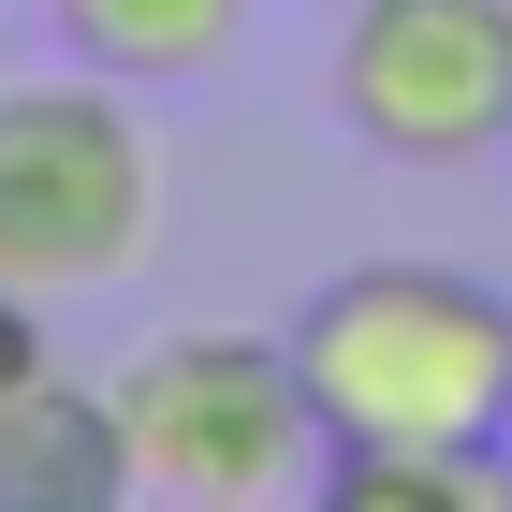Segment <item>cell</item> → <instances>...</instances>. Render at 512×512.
<instances>
[{
    "instance_id": "cell-1",
    "label": "cell",
    "mask_w": 512,
    "mask_h": 512,
    "mask_svg": "<svg viewBox=\"0 0 512 512\" xmlns=\"http://www.w3.org/2000/svg\"><path fill=\"white\" fill-rule=\"evenodd\" d=\"M293 366L337 454L439 439V454H512V293L469 264H352L293 308Z\"/></svg>"
},
{
    "instance_id": "cell-2",
    "label": "cell",
    "mask_w": 512,
    "mask_h": 512,
    "mask_svg": "<svg viewBox=\"0 0 512 512\" xmlns=\"http://www.w3.org/2000/svg\"><path fill=\"white\" fill-rule=\"evenodd\" d=\"M118 454H132V498L161 512H278V498H322V410H308V366L293 337H147L118 366Z\"/></svg>"
},
{
    "instance_id": "cell-3",
    "label": "cell",
    "mask_w": 512,
    "mask_h": 512,
    "mask_svg": "<svg viewBox=\"0 0 512 512\" xmlns=\"http://www.w3.org/2000/svg\"><path fill=\"white\" fill-rule=\"evenodd\" d=\"M147 249H161V147L118 103V74L0 88V278L59 308V293H118Z\"/></svg>"
},
{
    "instance_id": "cell-4",
    "label": "cell",
    "mask_w": 512,
    "mask_h": 512,
    "mask_svg": "<svg viewBox=\"0 0 512 512\" xmlns=\"http://www.w3.org/2000/svg\"><path fill=\"white\" fill-rule=\"evenodd\" d=\"M337 118L381 161H498L512 147V0H352L337 30Z\"/></svg>"
},
{
    "instance_id": "cell-5",
    "label": "cell",
    "mask_w": 512,
    "mask_h": 512,
    "mask_svg": "<svg viewBox=\"0 0 512 512\" xmlns=\"http://www.w3.org/2000/svg\"><path fill=\"white\" fill-rule=\"evenodd\" d=\"M132 498V454H118V395L74 381L44 352L30 381L0 395V512H118Z\"/></svg>"
},
{
    "instance_id": "cell-6",
    "label": "cell",
    "mask_w": 512,
    "mask_h": 512,
    "mask_svg": "<svg viewBox=\"0 0 512 512\" xmlns=\"http://www.w3.org/2000/svg\"><path fill=\"white\" fill-rule=\"evenodd\" d=\"M44 15H59V44L88 74H118V88H191V74H220L249 44V0H44Z\"/></svg>"
},
{
    "instance_id": "cell-7",
    "label": "cell",
    "mask_w": 512,
    "mask_h": 512,
    "mask_svg": "<svg viewBox=\"0 0 512 512\" xmlns=\"http://www.w3.org/2000/svg\"><path fill=\"white\" fill-rule=\"evenodd\" d=\"M337 512H512V454H439V439H381V454H322Z\"/></svg>"
},
{
    "instance_id": "cell-8",
    "label": "cell",
    "mask_w": 512,
    "mask_h": 512,
    "mask_svg": "<svg viewBox=\"0 0 512 512\" xmlns=\"http://www.w3.org/2000/svg\"><path fill=\"white\" fill-rule=\"evenodd\" d=\"M30 366H44V308H30V293H15V278H0V395L30 381Z\"/></svg>"
}]
</instances>
